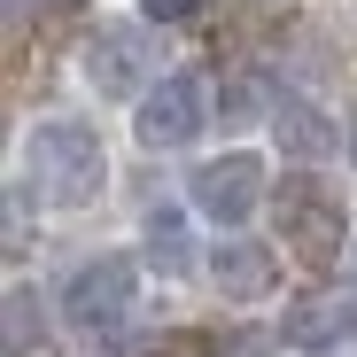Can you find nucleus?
<instances>
[{
	"instance_id": "nucleus-3",
	"label": "nucleus",
	"mask_w": 357,
	"mask_h": 357,
	"mask_svg": "<svg viewBox=\"0 0 357 357\" xmlns=\"http://www.w3.org/2000/svg\"><path fill=\"white\" fill-rule=\"evenodd\" d=\"M132 295H140L132 257H86V264L70 272V287H63V319H70L86 342H101V334H116V326L132 319Z\"/></svg>"
},
{
	"instance_id": "nucleus-10",
	"label": "nucleus",
	"mask_w": 357,
	"mask_h": 357,
	"mask_svg": "<svg viewBox=\"0 0 357 357\" xmlns=\"http://www.w3.org/2000/svg\"><path fill=\"white\" fill-rule=\"evenodd\" d=\"M357 326V303L349 295H326V303H295L287 311V342H334Z\"/></svg>"
},
{
	"instance_id": "nucleus-12",
	"label": "nucleus",
	"mask_w": 357,
	"mask_h": 357,
	"mask_svg": "<svg viewBox=\"0 0 357 357\" xmlns=\"http://www.w3.org/2000/svg\"><path fill=\"white\" fill-rule=\"evenodd\" d=\"M202 0H148V24H195Z\"/></svg>"
},
{
	"instance_id": "nucleus-13",
	"label": "nucleus",
	"mask_w": 357,
	"mask_h": 357,
	"mask_svg": "<svg viewBox=\"0 0 357 357\" xmlns=\"http://www.w3.org/2000/svg\"><path fill=\"white\" fill-rule=\"evenodd\" d=\"M225 116L241 125V116H257V78H233V93H225Z\"/></svg>"
},
{
	"instance_id": "nucleus-1",
	"label": "nucleus",
	"mask_w": 357,
	"mask_h": 357,
	"mask_svg": "<svg viewBox=\"0 0 357 357\" xmlns=\"http://www.w3.org/2000/svg\"><path fill=\"white\" fill-rule=\"evenodd\" d=\"M24 178L39 187V202H54V210H86V202L109 187L101 132L78 125V116H39V125L24 132Z\"/></svg>"
},
{
	"instance_id": "nucleus-8",
	"label": "nucleus",
	"mask_w": 357,
	"mask_h": 357,
	"mask_svg": "<svg viewBox=\"0 0 357 357\" xmlns=\"http://www.w3.org/2000/svg\"><path fill=\"white\" fill-rule=\"evenodd\" d=\"M140 241H148V264H155L163 280H187V272H195V233H187V218H178L171 202L148 210V233H140Z\"/></svg>"
},
{
	"instance_id": "nucleus-11",
	"label": "nucleus",
	"mask_w": 357,
	"mask_h": 357,
	"mask_svg": "<svg viewBox=\"0 0 357 357\" xmlns=\"http://www.w3.org/2000/svg\"><path fill=\"white\" fill-rule=\"evenodd\" d=\"M24 342H31V295L16 287L8 295V349H24Z\"/></svg>"
},
{
	"instance_id": "nucleus-4",
	"label": "nucleus",
	"mask_w": 357,
	"mask_h": 357,
	"mask_svg": "<svg viewBox=\"0 0 357 357\" xmlns=\"http://www.w3.org/2000/svg\"><path fill=\"white\" fill-rule=\"evenodd\" d=\"M202 116H210V86H202V70H163L140 101H132V132H140V148H187L195 132H202Z\"/></svg>"
},
{
	"instance_id": "nucleus-2",
	"label": "nucleus",
	"mask_w": 357,
	"mask_h": 357,
	"mask_svg": "<svg viewBox=\"0 0 357 357\" xmlns=\"http://www.w3.org/2000/svg\"><path fill=\"white\" fill-rule=\"evenodd\" d=\"M272 210H280V241L303 257V264H334V257L349 249V210H342V195L326 187V178L295 171Z\"/></svg>"
},
{
	"instance_id": "nucleus-5",
	"label": "nucleus",
	"mask_w": 357,
	"mask_h": 357,
	"mask_svg": "<svg viewBox=\"0 0 357 357\" xmlns=\"http://www.w3.org/2000/svg\"><path fill=\"white\" fill-rule=\"evenodd\" d=\"M257 202H264V163H257V155L233 148V155L195 163V210H202L210 225H249Z\"/></svg>"
},
{
	"instance_id": "nucleus-9",
	"label": "nucleus",
	"mask_w": 357,
	"mask_h": 357,
	"mask_svg": "<svg viewBox=\"0 0 357 357\" xmlns=\"http://www.w3.org/2000/svg\"><path fill=\"white\" fill-rule=\"evenodd\" d=\"M280 148H287L295 163H326V155H334V125H326L311 101H287V109H280Z\"/></svg>"
},
{
	"instance_id": "nucleus-7",
	"label": "nucleus",
	"mask_w": 357,
	"mask_h": 357,
	"mask_svg": "<svg viewBox=\"0 0 357 357\" xmlns=\"http://www.w3.org/2000/svg\"><path fill=\"white\" fill-rule=\"evenodd\" d=\"M210 280H218L225 303H257V295H272V249H257V241H225V249L210 257Z\"/></svg>"
},
{
	"instance_id": "nucleus-6",
	"label": "nucleus",
	"mask_w": 357,
	"mask_h": 357,
	"mask_svg": "<svg viewBox=\"0 0 357 357\" xmlns=\"http://www.w3.org/2000/svg\"><path fill=\"white\" fill-rule=\"evenodd\" d=\"M148 78H155V54H148L140 31H93L86 39V86L101 101H132Z\"/></svg>"
},
{
	"instance_id": "nucleus-14",
	"label": "nucleus",
	"mask_w": 357,
	"mask_h": 357,
	"mask_svg": "<svg viewBox=\"0 0 357 357\" xmlns=\"http://www.w3.org/2000/svg\"><path fill=\"white\" fill-rule=\"evenodd\" d=\"M349 163H357V125H349Z\"/></svg>"
},
{
	"instance_id": "nucleus-15",
	"label": "nucleus",
	"mask_w": 357,
	"mask_h": 357,
	"mask_svg": "<svg viewBox=\"0 0 357 357\" xmlns=\"http://www.w3.org/2000/svg\"><path fill=\"white\" fill-rule=\"evenodd\" d=\"M16 8H31V0H16ZM47 8H54V0H47Z\"/></svg>"
}]
</instances>
